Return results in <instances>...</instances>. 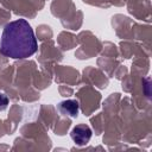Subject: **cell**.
Returning a JSON list of instances; mask_svg holds the SVG:
<instances>
[{
	"instance_id": "cell-1",
	"label": "cell",
	"mask_w": 152,
	"mask_h": 152,
	"mask_svg": "<svg viewBox=\"0 0 152 152\" xmlns=\"http://www.w3.org/2000/svg\"><path fill=\"white\" fill-rule=\"evenodd\" d=\"M37 51V39L27 20L18 19L6 24L4 27L0 52L14 59H24Z\"/></svg>"
},
{
	"instance_id": "cell-2",
	"label": "cell",
	"mask_w": 152,
	"mask_h": 152,
	"mask_svg": "<svg viewBox=\"0 0 152 152\" xmlns=\"http://www.w3.org/2000/svg\"><path fill=\"white\" fill-rule=\"evenodd\" d=\"M91 134H93L91 128L88 125H83V124L75 126L70 132V137H71L72 141L80 146L87 145L91 138Z\"/></svg>"
},
{
	"instance_id": "cell-3",
	"label": "cell",
	"mask_w": 152,
	"mask_h": 152,
	"mask_svg": "<svg viewBox=\"0 0 152 152\" xmlns=\"http://www.w3.org/2000/svg\"><path fill=\"white\" fill-rule=\"evenodd\" d=\"M57 109L63 116H69V118H76L80 112V104L78 101L76 100H64L57 104Z\"/></svg>"
},
{
	"instance_id": "cell-4",
	"label": "cell",
	"mask_w": 152,
	"mask_h": 152,
	"mask_svg": "<svg viewBox=\"0 0 152 152\" xmlns=\"http://www.w3.org/2000/svg\"><path fill=\"white\" fill-rule=\"evenodd\" d=\"M8 106V97L5 93H0V110H5Z\"/></svg>"
}]
</instances>
